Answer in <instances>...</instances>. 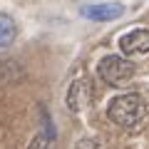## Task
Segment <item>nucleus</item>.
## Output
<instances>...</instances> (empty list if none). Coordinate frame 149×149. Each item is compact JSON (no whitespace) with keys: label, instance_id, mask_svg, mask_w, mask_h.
Wrapping results in <instances>:
<instances>
[{"label":"nucleus","instance_id":"nucleus-4","mask_svg":"<svg viewBox=\"0 0 149 149\" xmlns=\"http://www.w3.org/2000/svg\"><path fill=\"white\" fill-rule=\"evenodd\" d=\"M80 13L85 17H90V20L104 22V20H114V17L124 15V8L119 3H97V5H85Z\"/></svg>","mask_w":149,"mask_h":149},{"label":"nucleus","instance_id":"nucleus-7","mask_svg":"<svg viewBox=\"0 0 149 149\" xmlns=\"http://www.w3.org/2000/svg\"><path fill=\"white\" fill-rule=\"evenodd\" d=\"M15 35H17V27L13 22V17L0 15V47H8L15 40Z\"/></svg>","mask_w":149,"mask_h":149},{"label":"nucleus","instance_id":"nucleus-3","mask_svg":"<svg viewBox=\"0 0 149 149\" xmlns=\"http://www.w3.org/2000/svg\"><path fill=\"white\" fill-rule=\"evenodd\" d=\"M119 50L124 55L149 52V30H132L119 37Z\"/></svg>","mask_w":149,"mask_h":149},{"label":"nucleus","instance_id":"nucleus-6","mask_svg":"<svg viewBox=\"0 0 149 149\" xmlns=\"http://www.w3.org/2000/svg\"><path fill=\"white\" fill-rule=\"evenodd\" d=\"M55 142H57V134H55L50 119L45 117L42 119V129L35 134V139L30 142V147H27V149H55Z\"/></svg>","mask_w":149,"mask_h":149},{"label":"nucleus","instance_id":"nucleus-2","mask_svg":"<svg viewBox=\"0 0 149 149\" xmlns=\"http://www.w3.org/2000/svg\"><path fill=\"white\" fill-rule=\"evenodd\" d=\"M97 72H100V77L107 85L124 87L134 77V62H129L127 57H119V55H107L97 65Z\"/></svg>","mask_w":149,"mask_h":149},{"label":"nucleus","instance_id":"nucleus-5","mask_svg":"<svg viewBox=\"0 0 149 149\" xmlns=\"http://www.w3.org/2000/svg\"><path fill=\"white\" fill-rule=\"evenodd\" d=\"M90 82L87 80H74L72 85H70V92H67V107L72 112H82L87 104H90Z\"/></svg>","mask_w":149,"mask_h":149},{"label":"nucleus","instance_id":"nucleus-1","mask_svg":"<svg viewBox=\"0 0 149 149\" xmlns=\"http://www.w3.org/2000/svg\"><path fill=\"white\" fill-rule=\"evenodd\" d=\"M144 114H147V102L137 92H127V95L114 97L107 107V117L119 127H137L144 119Z\"/></svg>","mask_w":149,"mask_h":149}]
</instances>
